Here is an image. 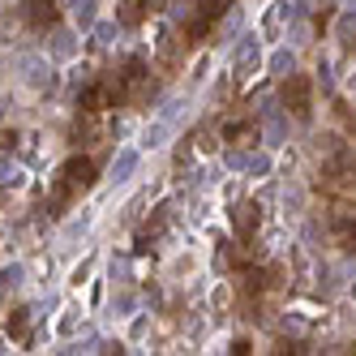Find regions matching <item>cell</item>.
I'll return each instance as SVG.
<instances>
[{
  "mask_svg": "<svg viewBox=\"0 0 356 356\" xmlns=\"http://www.w3.org/2000/svg\"><path fill=\"white\" fill-rule=\"evenodd\" d=\"M245 172H249V176H266V172H270V155H249Z\"/></svg>",
  "mask_w": 356,
  "mask_h": 356,
  "instance_id": "12",
  "label": "cell"
},
{
  "mask_svg": "<svg viewBox=\"0 0 356 356\" xmlns=\"http://www.w3.org/2000/svg\"><path fill=\"white\" fill-rule=\"evenodd\" d=\"M138 168H142V150L124 146V150H116V159H112V168H108V181H112V185H129Z\"/></svg>",
  "mask_w": 356,
  "mask_h": 356,
  "instance_id": "3",
  "label": "cell"
},
{
  "mask_svg": "<svg viewBox=\"0 0 356 356\" xmlns=\"http://www.w3.org/2000/svg\"><path fill=\"white\" fill-rule=\"evenodd\" d=\"M172 17H176V22H193V17H197V0H176V5H172Z\"/></svg>",
  "mask_w": 356,
  "mask_h": 356,
  "instance_id": "11",
  "label": "cell"
},
{
  "mask_svg": "<svg viewBox=\"0 0 356 356\" xmlns=\"http://www.w3.org/2000/svg\"><path fill=\"white\" fill-rule=\"evenodd\" d=\"M258 69H262V43H258V35H245L232 52V73L241 82H249V78H258Z\"/></svg>",
  "mask_w": 356,
  "mask_h": 356,
  "instance_id": "2",
  "label": "cell"
},
{
  "mask_svg": "<svg viewBox=\"0 0 356 356\" xmlns=\"http://www.w3.org/2000/svg\"><path fill=\"white\" fill-rule=\"evenodd\" d=\"M26 322H31V309H17V318H9V330H13V335H22Z\"/></svg>",
  "mask_w": 356,
  "mask_h": 356,
  "instance_id": "14",
  "label": "cell"
},
{
  "mask_svg": "<svg viewBox=\"0 0 356 356\" xmlns=\"http://www.w3.org/2000/svg\"><path fill=\"white\" fill-rule=\"evenodd\" d=\"M168 134H172V124H168V120H155V124H150V129L142 134V146H150V150H159Z\"/></svg>",
  "mask_w": 356,
  "mask_h": 356,
  "instance_id": "10",
  "label": "cell"
},
{
  "mask_svg": "<svg viewBox=\"0 0 356 356\" xmlns=\"http://www.w3.org/2000/svg\"><path fill=\"white\" fill-rule=\"evenodd\" d=\"M17 279H22V266H5V270H0V284H17Z\"/></svg>",
  "mask_w": 356,
  "mask_h": 356,
  "instance_id": "17",
  "label": "cell"
},
{
  "mask_svg": "<svg viewBox=\"0 0 356 356\" xmlns=\"http://www.w3.org/2000/svg\"><path fill=\"white\" fill-rule=\"evenodd\" d=\"M266 69L275 73V78H288V73H296V52L292 47H275V52L266 56Z\"/></svg>",
  "mask_w": 356,
  "mask_h": 356,
  "instance_id": "7",
  "label": "cell"
},
{
  "mask_svg": "<svg viewBox=\"0 0 356 356\" xmlns=\"http://www.w3.org/2000/svg\"><path fill=\"white\" fill-rule=\"evenodd\" d=\"M13 69L22 73V82H26L31 90H47L56 82V73H52V60L39 56V52H17L13 56Z\"/></svg>",
  "mask_w": 356,
  "mask_h": 356,
  "instance_id": "1",
  "label": "cell"
},
{
  "mask_svg": "<svg viewBox=\"0 0 356 356\" xmlns=\"http://www.w3.org/2000/svg\"><path fill=\"white\" fill-rule=\"evenodd\" d=\"M352 241H356V219H352Z\"/></svg>",
  "mask_w": 356,
  "mask_h": 356,
  "instance_id": "20",
  "label": "cell"
},
{
  "mask_svg": "<svg viewBox=\"0 0 356 356\" xmlns=\"http://www.w3.org/2000/svg\"><path fill=\"white\" fill-rule=\"evenodd\" d=\"M90 176H95V168L86 163V159H73L65 172H60V185H56V197H65V193H73V189H86L90 185Z\"/></svg>",
  "mask_w": 356,
  "mask_h": 356,
  "instance_id": "5",
  "label": "cell"
},
{
  "mask_svg": "<svg viewBox=\"0 0 356 356\" xmlns=\"http://www.w3.org/2000/svg\"><path fill=\"white\" fill-rule=\"evenodd\" d=\"M0 352H9V335H0Z\"/></svg>",
  "mask_w": 356,
  "mask_h": 356,
  "instance_id": "19",
  "label": "cell"
},
{
  "mask_svg": "<svg viewBox=\"0 0 356 356\" xmlns=\"http://www.w3.org/2000/svg\"><path fill=\"white\" fill-rule=\"evenodd\" d=\"M300 202H305V189H300V185H292V189L284 193V207H300Z\"/></svg>",
  "mask_w": 356,
  "mask_h": 356,
  "instance_id": "15",
  "label": "cell"
},
{
  "mask_svg": "<svg viewBox=\"0 0 356 356\" xmlns=\"http://www.w3.org/2000/svg\"><path fill=\"white\" fill-rule=\"evenodd\" d=\"M352 31H356V5H352V9H343V17H339V39L348 43V35H352Z\"/></svg>",
  "mask_w": 356,
  "mask_h": 356,
  "instance_id": "13",
  "label": "cell"
},
{
  "mask_svg": "<svg viewBox=\"0 0 356 356\" xmlns=\"http://www.w3.org/2000/svg\"><path fill=\"white\" fill-rule=\"evenodd\" d=\"M352 275H356V266H352Z\"/></svg>",
  "mask_w": 356,
  "mask_h": 356,
  "instance_id": "21",
  "label": "cell"
},
{
  "mask_svg": "<svg viewBox=\"0 0 356 356\" xmlns=\"http://www.w3.org/2000/svg\"><path fill=\"white\" fill-rule=\"evenodd\" d=\"M318 86L330 95V86H335V78H330V65H322V69H318Z\"/></svg>",
  "mask_w": 356,
  "mask_h": 356,
  "instance_id": "16",
  "label": "cell"
},
{
  "mask_svg": "<svg viewBox=\"0 0 356 356\" xmlns=\"http://www.w3.org/2000/svg\"><path fill=\"white\" fill-rule=\"evenodd\" d=\"M65 9L73 13V22H78L82 31H90L95 22H99V17H95V13H99V0H65Z\"/></svg>",
  "mask_w": 356,
  "mask_h": 356,
  "instance_id": "6",
  "label": "cell"
},
{
  "mask_svg": "<svg viewBox=\"0 0 356 356\" xmlns=\"http://www.w3.org/2000/svg\"><path fill=\"white\" fill-rule=\"evenodd\" d=\"M5 181H17V172H13L9 163H0V185H5Z\"/></svg>",
  "mask_w": 356,
  "mask_h": 356,
  "instance_id": "18",
  "label": "cell"
},
{
  "mask_svg": "<svg viewBox=\"0 0 356 356\" xmlns=\"http://www.w3.org/2000/svg\"><path fill=\"white\" fill-rule=\"evenodd\" d=\"M52 56L73 60V56H78V35L65 31V26H56V31H52Z\"/></svg>",
  "mask_w": 356,
  "mask_h": 356,
  "instance_id": "8",
  "label": "cell"
},
{
  "mask_svg": "<svg viewBox=\"0 0 356 356\" xmlns=\"http://www.w3.org/2000/svg\"><path fill=\"white\" fill-rule=\"evenodd\" d=\"M284 104L296 116H309V82L296 78V73H288V78H284Z\"/></svg>",
  "mask_w": 356,
  "mask_h": 356,
  "instance_id": "4",
  "label": "cell"
},
{
  "mask_svg": "<svg viewBox=\"0 0 356 356\" xmlns=\"http://www.w3.org/2000/svg\"><path fill=\"white\" fill-rule=\"evenodd\" d=\"M90 35H95V43H99V47H112V43L120 39V22H95Z\"/></svg>",
  "mask_w": 356,
  "mask_h": 356,
  "instance_id": "9",
  "label": "cell"
}]
</instances>
